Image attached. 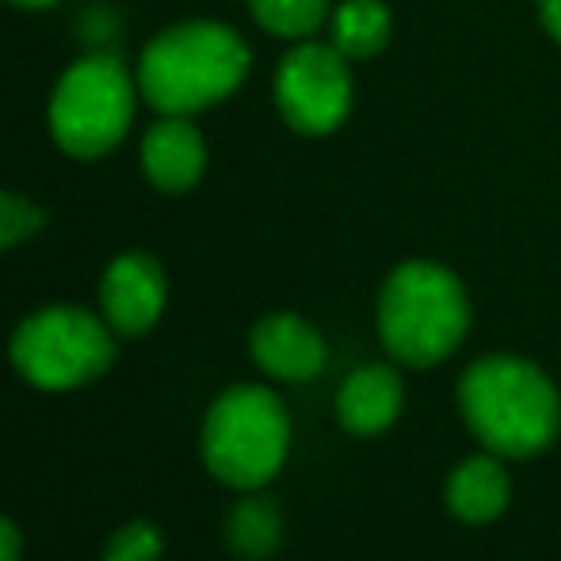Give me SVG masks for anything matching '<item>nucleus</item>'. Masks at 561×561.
<instances>
[{
    "instance_id": "obj_1",
    "label": "nucleus",
    "mask_w": 561,
    "mask_h": 561,
    "mask_svg": "<svg viewBox=\"0 0 561 561\" xmlns=\"http://www.w3.org/2000/svg\"><path fill=\"white\" fill-rule=\"evenodd\" d=\"M458 416L485 450L501 458H535L561 432V393L539 363L489 352L458 378Z\"/></svg>"
},
{
    "instance_id": "obj_2",
    "label": "nucleus",
    "mask_w": 561,
    "mask_h": 561,
    "mask_svg": "<svg viewBox=\"0 0 561 561\" xmlns=\"http://www.w3.org/2000/svg\"><path fill=\"white\" fill-rule=\"evenodd\" d=\"M249 66V43L233 27L195 20L161 31L146 46L138 84L161 115H195L233 96Z\"/></svg>"
},
{
    "instance_id": "obj_3",
    "label": "nucleus",
    "mask_w": 561,
    "mask_h": 561,
    "mask_svg": "<svg viewBox=\"0 0 561 561\" xmlns=\"http://www.w3.org/2000/svg\"><path fill=\"white\" fill-rule=\"evenodd\" d=\"M470 333V295L436 260H405L378 290V336L401 367H436Z\"/></svg>"
},
{
    "instance_id": "obj_4",
    "label": "nucleus",
    "mask_w": 561,
    "mask_h": 561,
    "mask_svg": "<svg viewBox=\"0 0 561 561\" xmlns=\"http://www.w3.org/2000/svg\"><path fill=\"white\" fill-rule=\"evenodd\" d=\"M290 450V416L267 386H229L203 424V462L229 489H260Z\"/></svg>"
},
{
    "instance_id": "obj_5",
    "label": "nucleus",
    "mask_w": 561,
    "mask_h": 561,
    "mask_svg": "<svg viewBox=\"0 0 561 561\" xmlns=\"http://www.w3.org/2000/svg\"><path fill=\"white\" fill-rule=\"evenodd\" d=\"M112 333L81 306H46L12 333V367L38 390H77L112 367Z\"/></svg>"
},
{
    "instance_id": "obj_6",
    "label": "nucleus",
    "mask_w": 561,
    "mask_h": 561,
    "mask_svg": "<svg viewBox=\"0 0 561 561\" xmlns=\"http://www.w3.org/2000/svg\"><path fill=\"white\" fill-rule=\"evenodd\" d=\"M134 118V84L107 54L81 58L61 73L50 96V134L69 157H104L126 138Z\"/></svg>"
},
{
    "instance_id": "obj_7",
    "label": "nucleus",
    "mask_w": 561,
    "mask_h": 561,
    "mask_svg": "<svg viewBox=\"0 0 561 561\" xmlns=\"http://www.w3.org/2000/svg\"><path fill=\"white\" fill-rule=\"evenodd\" d=\"M352 69L333 43H298L275 69V107L298 134H333L352 115Z\"/></svg>"
},
{
    "instance_id": "obj_8",
    "label": "nucleus",
    "mask_w": 561,
    "mask_h": 561,
    "mask_svg": "<svg viewBox=\"0 0 561 561\" xmlns=\"http://www.w3.org/2000/svg\"><path fill=\"white\" fill-rule=\"evenodd\" d=\"M164 298H169V279H164L161 264L146 252H126L104 272L100 302H104V321L115 333H149L161 318Z\"/></svg>"
},
{
    "instance_id": "obj_9",
    "label": "nucleus",
    "mask_w": 561,
    "mask_h": 561,
    "mask_svg": "<svg viewBox=\"0 0 561 561\" xmlns=\"http://www.w3.org/2000/svg\"><path fill=\"white\" fill-rule=\"evenodd\" d=\"M249 352L264 375L279 382H310L325 370L329 347L318 329L298 313H267L252 325Z\"/></svg>"
},
{
    "instance_id": "obj_10",
    "label": "nucleus",
    "mask_w": 561,
    "mask_h": 561,
    "mask_svg": "<svg viewBox=\"0 0 561 561\" xmlns=\"http://www.w3.org/2000/svg\"><path fill=\"white\" fill-rule=\"evenodd\" d=\"M401 409H405V382L398 367L386 363L355 367L336 390V421L352 436H382L398 424Z\"/></svg>"
},
{
    "instance_id": "obj_11",
    "label": "nucleus",
    "mask_w": 561,
    "mask_h": 561,
    "mask_svg": "<svg viewBox=\"0 0 561 561\" xmlns=\"http://www.w3.org/2000/svg\"><path fill=\"white\" fill-rule=\"evenodd\" d=\"M141 169L157 192L180 195L199 184L203 169H207V141L187 123V115H164L146 130Z\"/></svg>"
},
{
    "instance_id": "obj_12",
    "label": "nucleus",
    "mask_w": 561,
    "mask_h": 561,
    "mask_svg": "<svg viewBox=\"0 0 561 561\" xmlns=\"http://www.w3.org/2000/svg\"><path fill=\"white\" fill-rule=\"evenodd\" d=\"M512 501V478L504 470V458L485 450L470 455L447 473L444 504L447 512L466 527H485L508 512Z\"/></svg>"
},
{
    "instance_id": "obj_13",
    "label": "nucleus",
    "mask_w": 561,
    "mask_h": 561,
    "mask_svg": "<svg viewBox=\"0 0 561 561\" xmlns=\"http://www.w3.org/2000/svg\"><path fill=\"white\" fill-rule=\"evenodd\" d=\"M333 46L347 61L375 58L393 35V15L382 0H344L333 8Z\"/></svg>"
},
{
    "instance_id": "obj_14",
    "label": "nucleus",
    "mask_w": 561,
    "mask_h": 561,
    "mask_svg": "<svg viewBox=\"0 0 561 561\" xmlns=\"http://www.w3.org/2000/svg\"><path fill=\"white\" fill-rule=\"evenodd\" d=\"M226 539L229 547L237 550L241 558L249 561H260L267 554H275L283 542V519H279V508L264 496H249L241 501L226 519Z\"/></svg>"
},
{
    "instance_id": "obj_15",
    "label": "nucleus",
    "mask_w": 561,
    "mask_h": 561,
    "mask_svg": "<svg viewBox=\"0 0 561 561\" xmlns=\"http://www.w3.org/2000/svg\"><path fill=\"white\" fill-rule=\"evenodd\" d=\"M252 20L279 38H306L329 20V0H249Z\"/></svg>"
},
{
    "instance_id": "obj_16",
    "label": "nucleus",
    "mask_w": 561,
    "mask_h": 561,
    "mask_svg": "<svg viewBox=\"0 0 561 561\" xmlns=\"http://www.w3.org/2000/svg\"><path fill=\"white\" fill-rule=\"evenodd\" d=\"M46 222V210L35 207L23 195H12L0 187V249H12V244L35 237Z\"/></svg>"
},
{
    "instance_id": "obj_17",
    "label": "nucleus",
    "mask_w": 561,
    "mask_h": 561,
    "mask_svg": "<svg viewBox=\"0 0 561 561\" xmlns=\"http://www.w3.org/2000/svg\"><path fill=\"white\" fill-rule=\"evenodd\" d=\"M164 539L153 524H126L104 547V561H161Z\"/></svg>"
},
{
    "instance_id": "obj_18",
    "label": "nucleus",
    "mask_w": 561,
    "mask_h": 561,
    "mask_svg": "<svg viewBox=\"0 0 561 561\" xmlns=\"http://www.w3.org/2000/svg\"><path fill=\"white\" fill-rule=\"evenodd\" d=\"M20 550H23V539H20V531H15V524L0 516V561H20Z\"/></svg>"
},
{
    "instance_id": "obj_19",
    "label": "nucleus",
    "mask_w": 561,
    "mask_h": 561,
    "mask_svg": "<svg viewBox=\"0 0 561 561\" xmlns=\"http://www.w3.org/2000/svg\"><path fill=\"white\" fill-rule=\"evenodd\" d=\"M539 20L547 35L561 46V0H539Z\"/></svg>"
},
{
    "instance_id": "obj_20",
    "label": "nucleus",
    "mask_w": 561,
    "mask_h": 561,
    "mask_svg": "<svg viewBox=\"0 0 561 561\" xmlns=\"http://www.w3.org/2000/svg\"><path fill=\"white\" fill-rule=\"evenodd\" d=\"M12 4H23V8H46V4H54V0H12Z\"/></svg>"
}]
</instances>
